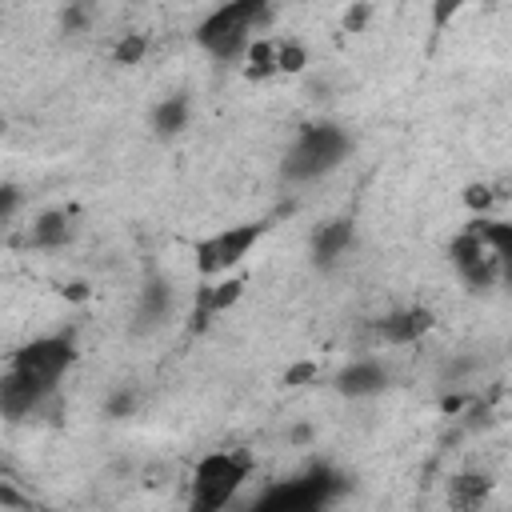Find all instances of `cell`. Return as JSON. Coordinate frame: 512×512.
<instances>
[{"mask_svg": "<svg viewBox=\"0 0 512 512\" xmlns=\"http://www.w3.org/2000/svg\"><path fill=\"white\" fill-rule=\"evenodd\" d=\"M236 296H240V280H228V284H220V288L208 296V308H216V312H220V308H228Z\"/></svg>", "mask_w": 512, "mask_h": 512, "instance_id": "ac0fdd59", "label": "cell"}, {"mask_svg": "<svg viewBox=\"0 0 512 512\" xmlns=\"http://www.w3.org/2000/svg\"><path fill=\"white\" fill-rule=\"evenodd\" d=\"M268 16V8L260 0H240V4H224L216 12H208L196 28V44L204 52H212L216 60H232L240 48H248V32Z\"/></svg>", "mask_w": 512, "mask_h": 512, "instance_id": "7a4b0ae2", "label": "cell"}, {"mask_svg": "<svg viewBox=\"0 0 512 512\" xmlns=\"http://www.w3.org/2000/svg\"><path fill=\"white\" fill-rule=\"evenodd\" d=\"M184 120H188V104H184V100H164V104L156 108V128H160V132H180Z\"/></svg>", "mask_w": 512, "mask_h": 512, "instance_id": "9a60e30c", "label": "cell"}, {"mask_svg": "<svg viewBox=\"0 0 512 512\" xmlns=\"http://www.w3.org/2000/svg\"><path fill=\"white\" fill-rule=\"evenodd\" d=\"M488 200H492V192H488L484 184H472V188H468V204H472V208H484Z\"/></svg>", "mask_w": 512, "mask_h": 512, "instance_id": "ffe728a7", "label": "cell"}, {"mask_svg": "<svg viewBox=\"0 0 512 512\" xmlns=\"http://www.w3.org/2000/svg\"><path fill=\"white\" fill-rule=\"evenodd\" d=\"M264 236V224H236V228H220V232H212V236H204L200 244H196V268L204 272V276H224L228 268H236L248 252H252V244Z\"/></svg>", "mask_w": 512, "mask_h": 512, "instance_id": "5b68a950", "label": "cell"}, {"mask_svg": "<svg viewBox=\"0 0 512 512\" xmlns=\"http://www.w3.org/2000/svg\"><path fill=\"white\" fill-rule=\"evenodd\" d=\"M268 72H276V48L268 40H256L248 48V76H268Z\"/></svg>", "mask_w": 512, "mask_h": 512, "instance_id": "5bb4252c", "label": "cell"}, {"mask_svg": "<svg viewBox=\"0 0 512 512\" xmlns=\"http://www.w3.org/2000/svg\"><path fill=\"white\" fill-rule=\"evenodd\" d=\"M348 244H352V224H344V220L324 224V228L316 232V260H320V264H332L336 256L348 252Z\"/></svg>", "mask_w": 512, "mask_h": 512, "instance_id": "30bf717a", "label": "cell"}, {"mask_svg": "<svg viewBox=\"0 0 512 512\" xmlns=\"http://www.w3.org/2000/svg\"><path fill=\"white\" fill-rule=\"evenodd\" d=\"M72 364V344L64 336H40V340H28L16 356H12V372L24 376L32 388L48 392Z\"/></svg>", "mask_w": 512, "mask_h": 512, "instance_id": "277c9868", "label": "cell"}, {"mask_svg": "<svg viewBox=\"0 0 512 512\" xmlns=\"http://www.w3.org/2000/svg\"><path fill=\"white\" fill-rule=\"evenodd\" d=\"M248 480V460L236 452H212L192 468L188 512H224Z\"/></svg>", "mask_w": 512, "mask_h": 512, "instance_id": "6da1fadb", "label": "cell"}, {"mask_svg": "<svg viewBox=\"0 0 512 512\" xmlns=\"http://www.w3.org/2000/svg\"><path fill=\"white\" fill-rule=\"evenodd\" d=\"M140 56H144V40H140V36H124V40L116 44V60H120V64H136Z\"/></svg>", "mask_w": 512, "mask_h": 512, "instance_id": "e0dca14e", "label": "cell"}, {"mask_svg": "<svg viewBox=\"0 0 512 512\" xmlns=\"http://www.w3.org/2000/svg\"><path fill=\"white\" fill-rule=\"evenodd\" d=\"M164 316H168V288L164 284H152L148 296H144V308H140V328H152Z\"/></svg>", "mask_w": 512, "mask_h": 512, "instance_id": "4fadbf2b", "label": "cell"}, {"mask_svg": "<svg viewBox=\"0 0 512 512\" xmlns=\"http://www.w3.org/2000/svg\"><path fill=\"white\" fill-rule=\"evenodd\" d=\"M484 492H488V480L484 476H456L452 480V504L460 512H476L480 500H484Z\"/></svg>", "mask_w": 512, "mask_h": 512, "instance_id": "7c38bea8", "label": "cell"}, {"mask_svg": "<svg viewBox=\"0 0 512 512\" xmlns=\"http://www.w3.org/2000/svg\"><path fill=\"white\" fill-rule=\"evenodd\" d=\"M344 152H348V136L336 124H312L288 148L284 176H292V180H316V176L332 172L344 160Z\"/></svg>", "mask_w": 512, "mask_h": 512, "instance_id": "3957f363", "label": "cell"}, {"mask_svg": "<svg viewBox=\"0 0 512 512\" xmlns=\"http://www.w3.org/2000/svg\"><path fill=\"white\" fill-rule=\"evenodd\" d=\"M40 388H32L24 376H16L12 368L0 376V412L4 416H24V412H32L36 404H40Z\"/></svg>", "mask_w": 512, "mask_h": 512, "instance_id": "52a82bcc", "label": "cell"}, {"mask_svg": "<svg viewBox=\"0 0 512 512\" xmlns=\"http://www.w3.org/2000/svg\"><path fill=\"white\" fill-rule=\"evenodd\" d=\"M304 68V48L300 44H280L276 48V72H300Z\"/></svg>", "mask_w": 512, "mask_h": 512, "instance_id": "2e32d148", "label": "cell"}, {"mask_svg": "<svg viewBox=\"0 0 512 512\" xmlns=\"http://www.w3.org/2000/svg\"><path fill=\"white\" fill-rule=\"evenodd\" d=\"M68 240V216L64 212H44L36 224H32V244L36 248H56Z\"/></svg>", "mask_w": 512, "mask_h": 512, "instance_id": "8fae6325", "label": "cell"}, {"mask_svg": "<svg viewBox=\"0 0 512 512\" xmlns=\"http://www.w3.org/2000/svg\"><path fill=\"white\" fill-rule=\"evenodd\" d=\"M336 384H340V392H348V396H368V392H380V388L388 384V376H384V368H380L376 360H360V364L344 368Z\"/></svg>", "mask_w": 512, "mask_h": 512, "instance_id": "9c48e42d", "label": "cell"}, {"mask_svg": "<svg viewBox=\"0 0 512 512\" xmlns=\"http://www.w3.org/2000/svg\"><path fill=\"white\" fill-rule=\"evenodd\" d=\"M428 328H432V312L428 308H404V312H392L380 324V336L392 340V344H408V340L424 336Z\"/></svg>", "mask_w": 512, "mask_h": 512, "instance_id": "ba28073f", "label": "cell"}, {"mask_svg": "<svg viewBox=\"0 0 512 512\" xmlns=\"http://www.w3.org/2000/svg\"><path fill=\"white\" fill-rule=\"evenodd\" d=\"M452 264H456V272H460L472 288H488L492 276H496V264H504V260L480 240L476 228H468L464 236L452 240Z\"/></svg>", "mask_w": 512, "mask_h": 512, "instance_id": "8992f818", "label": "cell"}, {"mask_svg": "<svg viewBox=\"0 0 512 512\" xmlns=\"http://www.w3.org/2000/svg\"><path fill=\"white\" fill-rule=\"evenodd\" d=\"M16 204H20V192H16L12 184H0V224L16 212Z\"/></svg>", "mask_w": 512, "mask_h": 512, "instance_id": "d6986e66", "label": "cell"}]
</instances>
